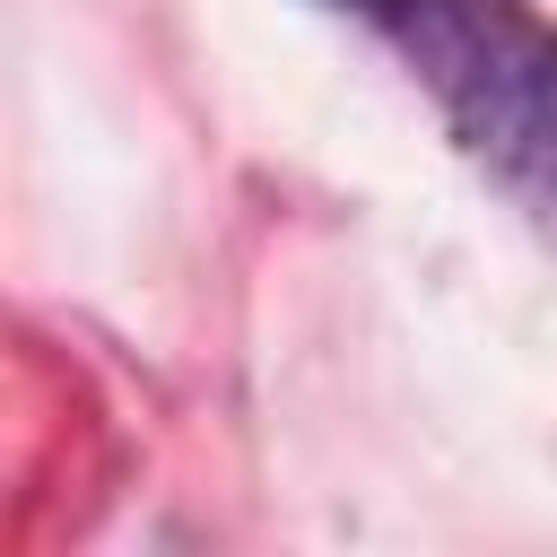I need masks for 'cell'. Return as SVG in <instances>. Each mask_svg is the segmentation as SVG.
Masks as SVG:
<instances>
[{
	"label": "cell",
	"mask_w": 557,
	"mask_h": 557,
	"mask_svg": "<svg viewBox=\"0 0 557 557\" xmlns=\"http://www.w3.org/2000/svg\"><path fill=\"white\" fill-rule=\"evenodd\" d=\"M366 17L444 104L453 139L557 209V26L522 0H374Z\"/></svg>",
	"instance_id": "1"
},
{
	"label": "cell",
	"mask_w": 557,
	"mask_h": 557,
	"mask_svg": "<svg viewBox=\"0 0 557 557\" xmlns=\"http://www.w3.org/2000/svg\"><path fill=\"white\" fill-rule=\"evenodd\" d=\"M331 9H357V17H366V9H374V0H331Z\"/></svg>",
	"instance_id": "2"
}]
</instances>
